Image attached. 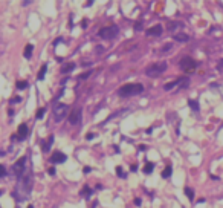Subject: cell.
Here are the masks:
<instances>
[{"label": "cell", "mask_w": 223, "mask_h": 208, "mask_svg": "<svg viewBox=\"0 0 223 208\" xmlns=\"http://www.w3.org/2000/svg\"><path fill=\"white\" fill-rule=\"evenodd\" d=\"M173 49V44H170V43H167L165 46H162V49H160V52L162 54H165V52H168V51H171Z\"/></svg>", "instance_id": "25"}, {"label": "cell", "mask_w": 223, "mask_h": 208, "mask_svg": "<svg viewBox=\"0 0 223 208\" xmlns=\"http://www.w3.org/2000/svg\"><path fill=\"white\" fill-rule=\"evenodd\" d=\"M73 69H75V63H66L63 68H61V73H67V72H72Z\"/></svg>", "instance_id": "16"}, {"label": "cell", "mask_w": 223, "mask_h": 208, "mask_svg": "<svg viewBox=\"0 0 223 208\" xmlns=\"http://www.w3.org/2000/svg\"><path fill=\"white\" fill-rule=\"evenodd\" d=\"M180 28H182V23H179V22H170L168 23V31L174 32V34H177Z\"/></svg>", "instance_id": "12"}, {"label": "cell", "mask_w": 223, "mask_h": 208, "mask_svg": "<svg viewBox=\"0 0 223 208\" xmlns=\"http://www.w3.org/2000/svg\"><path fill=\"white\" fill-rule=\"evenodd\" d=\"M52 142H53V135H51V136H49V139H46L44 142H43V147H42V149H43V152H44V153L51 150Z\"/></svg>", "instance_id": "14"}, {"label": "cell", "mask_w": 223, "mask_h": 208, "mask_svg": "<svg viewBox=\"0 0 223 208\" xmlns=\"http://www.w3.org/2000/svg\"><path fill=\"white\" fill-rule=\"evenodd\" d=\"M46 71H48V64H43L42 66V69H40V72H38V80H43L44 78V75H46Z\"/></svg>", "instance_id": "21"}, {"label": "cell", "mask_w": 223, "mask_h": 208, "mask_svg": "<svg viewBox=\"0 0 223 208\" xmlns=\"http://www.w3.org/2000/svg\"><path fill=\"white\" fill-rule=\"evenodd\" d=\"M29 3H31V2H29V0H25V2H22V5H23V6H28Z\"/></svg>", "instance_id": "37"}, {"label": "cell", "mask_w": 223, "mask_h": 208, "mask_svg": "<svg viewBox=\"0 0 223 208\" xmlns=\"http://www.w3.org/2000/svg\"><path fill=\"white\" fill-rule=\"evenodd\" d=\"M28 208H34V207H32V205H29V207H28Z\"/></svg>", "instance_id": "43"}, {"label": "cell", "mask_w": 223, "mask_h": 208, "mask_svg": "<svg viewBox=\"0 0 223 208\" xmlns=\"http://www.w3.org/2000/svg\"><path fill=\"white\" fill-rule=\"evenodd\" d=\"M217 68H219L220 72H223V60H220V61H219V66H217Z\"/></svg>", "instance_id": "31"}, {"label": "cell", "mask_w": 223, "mask_h": 208, "mask_svg": "<svg viewBox=\"0 0 223 208\" xmlns=\"http://www.w3.org/2000/svg\"><path fill=\"white\" fill-rule=\"evenodd\" d=\"M17 133H18V139H23V138H26V136H28V133H29V130H28V126H26V124H20V126H18V130H17Z\"/></svg>", "instance_id": "11"}, {"label": "cell", "mask_w": 223, "mask_h": 208, "mask_svg": "<svg viewBox=\"0 0 223 208\" xmlns=\"http://www.w3.org/2000/svg\"><path fill=\"white\" fill-rule=\"evenodd\" d=\"M185 194H186V197L190 199V200L194 199V191H193L191 188H185Z\"/></svg>", "instance_id": "24"}, {"label": "cell", "mask_w": 223, "mask_h": 208, "mask_svg": "<svg viewBox=\"0 0 223 208\" xmlns=\"http://www.w3.org/2000/svg\"><path fill=\"white\" fill-rule=\"evenodd\" d=\"M6 176V169H5V165L0 164V178H5Z\"/></svg>", "instance_id": "30"}, {"label": "cell", "mask_w": 223, "mask_h": 208, "mask_svg": "<svg viewBox=\"0 0 223 208\" xmlns=\"http://www.w3.org/2000/svg\"><path fill=\"white\" fill-rule=\"evenodd\" d=\"M171 174H173V169H171L170 165H168V167H165V170L162 171V178H164V179H168V178L171 176Z\"/></svg>", "instance_id": "20"}, {"label": "cell", "mask_w": 223, "mask_h": 208, "mask_svg": "<svg viewBox=\"0 0 223 208\" xmlns=\"http://www.w3.org/2000/svg\"><path fill=\"white\" fill-rule=\"evenodd\" d=\"M153 169H154V164L153 162H145V165H144V173L145 174H150L151 171H153Z\"/></svg>", "instance_id": "19"}, {"label": "cell", "mask_w": 223, "mask_h": 208, "mask_svg": "<svg viewBox=\"0 0 223 208\" xmlns=\"http://www.w3.org/2000/svg\"><path fill=\"white\" fill-rule=\"evenodd\" d=\"M84 173H90V167H84Z\"/></svg>", "instance_id": "39"}, {"label": "cell", "mask_w": 223, "mask_h": 208, "mask_svg": "<svg viewBox=\"0 0 223 208\" xmlns=\"http://www.w3.org/2000/svg\"><path fill=\"white\" fill-rule=\"evenodd\" d=\"M67 110H69V106L64 103H57L53 106V118H55L57 123H60L67 115Z\"/></svg>", "instance_id": "6"}, {"label": "cell", "mask_w": 223, "mask_h": 208, "mask_svg": "<svg viewBox=\"0 0 223 208\" xmlns=\"http://www.w3.org/2000/svg\"><path fill=\"white\" fill-rule=\"evenodd\" d=\"M134 28H136V31H141V29H142V23H136V26H134Z\"/></svg>", "instance_id": "32"}, {"label": "cell", "mask_w": 223, "mask_h": 208, "mask_svg": "<svg viewBox=\"0 0 223 208\" xmlns=\"http://www.w3.org/2000/svg\"><path fill=\"white\" fill-rule=\"evenodd\" d=\"M32 51H34V46H32V44H26V48H25V54H23L26 60H29V58H31Z\"/></svg>", "instance_id": "18"}, {"label": "cell", "mask_w": 223, "mask_h": 208, "mask_svg": "<svg viewBox=\"0 0 223 208\" xmlns=\"http://www.w3.org/2000/svg\"><path fill=\"white\" fill-rule=\"evenodd\" d=\"M179 66L184 72H194V69L197 68V61L191 57H182L179 61Z\"/></svg>", "instance_id": "5"}, {"label": "cell", "mask_w": 223, "mask_h": 208, "mask_svg": "<svg viewBox=\"0 0 223 208\" xmlns=\"http://www.w3.org/2000/svg\"><path fill=\"white\" fill-rule=\"evenodd\" d=\"M144 86L139 83H130V84H124L122 87H119V97H133V95H139L142 93Z\"/></svg>", "instance_id": "2"}, {"label": "cell", "mask_w": 223, "mask_h": 208, "mask_svg": "<svg viewBox=\"0 0 223 208\" xmlns=\"http://www.w3.org/2000/svg\"><path fill=\"white\" fill-rule=\"evenodd\" d=\"M174 40L176 42H180V43H186L190 37H188L185 32H177V34H174Z\"/></svg>", "instance_id": "13"}, {"label": "cell", "mask_w": 223, "mask_h": 208, "mask_svg": "<svg viewBox=\"0 0 223 208\" xmlns=\"http://www.w3.org/2000/svg\"><path fill=\"white\" fill-rule=\"evenodd\" d=\"M130 170H132V171H136V170H138V167H136V165H132V167H130Z\"/></svg>", "instance_id": "38"}, {"label": "cell", "mask_w": 223, "mask_h": 208, "mask_svg": "<svg viewBox=\"0 0 223 208\" xmlns=\"http://www.w3.org/2000/svg\"><path fill=\"white\" fill-rule=\"evenodd\" d=\"M17 89H20V90H23V89H26V87H28V83L26 81H22V80H20V81H17Z\"/></svg>", "instance_id": "23"}, {"label": "cell", "mask_w": 223, "mask_h": 208, "mask_svg": "<svg viewBox=\"0 0 223 208\" xmlns=\"http://www.w3.org/2000/svg\"><path fill=\"white\" fill-rule=\"evenodd\" d=\"M95 51H96V52H103V48H101V46H98V48H96Z\"/></svg>", "instance_id": "40"}, {"label": "cell", "mask_w": 223, "mask_h": 208, "mask_svg": "<svg viewBox=\"0 0 223 208\" xmlns=\"http://www.w3.org/2000/svg\"><path fill=\"white\" fill-rule=\"evenodd\" d=\"M44 112H46V109H38V112H37V119H42L43 115H44Z\"/></svg>", "instance_id": "29"}, {"label": "cell", "mask_w": 223, "mask_h": 208, "mask_svg": "<svg viewBox=\"0 0 223 208\" xmlns=\"http://www.w3.org/2000/svg\"><path fill=\"white\" fill-rule=\"evenodd\" d=\"M180 89H185V87H188L190 86V78H186V77H184V78H179V84H177Z\"/></svg>", "instance_id": "17"}, {"label": "cell", "mask_w": 223, "mask_h": 208, "mask_svg": "<svg viewBox=\"0 0 223 208\" xmlns=\"http://www.w3.org/2000/svg\"><path fill=\"white\" fill-rule=\"evenodd\" d=\"M18 101H20V98H18V97H15V98H12V99H11V103H18Z\"/></svg>", "instance_id": "36"}, {"label": "cell", "mask_w": 223, "mask_h": 208, "mask_svg": "<svg viewBox=\"0 0 223 208\" xmlns=\"http://www.w3.org/2000/svg\"><path fill=\"white\" fill-rule=\"evenodd\" d=\"M118 32H119V28L116 25H112L109 28H103L99 31V37L103 40H113L115 37H118Z\"/></svg>", "instance_id": "4"}, {"label": "cell", "mask_w": 223, "mask_h": 208, "mask_svg": "<svg viewBox=\"0 0 223 208\" xmlns=\"http://www.w3.org/2000/svg\"><path fill=\"white\" fill-rule=\"evenodd\" d=\"M90 73H92V71H87V72H83V73H81V75L78 77V80H87V78H89V77H90Z\"/></svg>", "instance_id": "26"}, {"label": "cell", "mask_w": 223, "mask_h": 208, "mask_svg": "<svg viewBox=\"0 0 223 208\" xmlns=\"http://www.w3.org/2000/svg\"><path fill=\"white\" fill-rule=\"evenodd\" d=\"M25 165H26V158H25V156L20 158L17 162L12 165V171H14V174H15L17 178H22L23 174H25V169H26Z\"/></svg>", "instance_id": "7"}, {"label": "cell", "mask_w": 223, "mask_h": 208, "mask_svg": "<svg viewBox=\"0 0 223 208\" xmlns=\"http://www.w3.org/2000/svg\"><path fill=\"white\" fill-rule=\"evenodd\" d=\"M79 194H81V196H83L84 199H89V197L92 196V194H93V191H92L87 185H84L83 188H81V193H79Z\"/></svg>", "instance_id": "15"}, {"label": "cell", "mask_w": 223, "mask_h": 208, "mask_svg": "<svg viewBox=\"0 0 223 208\" xmlns=\"http://www.w3.org/2000/svg\"><path fill=\"white\" fill-rule=\"evenodd\" d=\"M2 194H3V190H0V196H2Z\"/></svg>", "instance_id": "42"}, {"label": "cell", "mask_w": 223, "mask_h": 208, "mask_svg": "<svg viewBox=\"0 0 223 208\" xmlns=\"http://www.w3.org/2000/svg\"><path fill=\"white\" fill-rule=\"evenodd\" d=\"M61 42H63V40H61V38H57V40H55V42H53V46H58V43H61Z\"/></svg>", "instance_id": "34"}, {"label": "cell", "mask_w": 223, "mask_h": 208, "mask_svg": "<svg viewBox=\"0 0 223 208\" xmlns=\"http://www.w3.org/2000/svg\"><path fill=\"white\" fill-rule=\"evenodd\" d=\"M49 173L51 174H55V169H49Z\"/></svg>", "instance_id": "41"}, {"label": "cell", "mask_w": 223, "mask_h": 208, "mask_svg": "<svg viewBox=\"0 0 223 208\" xmlns=\"http://www.w3.org/2000/svg\"><path fill=\"white\" fill-rule=\"evenodd\" d=\"M145 34L150 35V37H159L162 34V26L160 25H154V26H151L150 29L145 31Z\"/></svg>", "instance_id": "10"}, {"label": "cell", "mask_w": 223, "mask_h": 208, "mask_svg": "<svg viewBox=\"0 0 223 208\" xmlns=\"http://www.w3.org/2000/svg\"><path fill=\"white\" fill-rule=\"evenodd\" d=\"M79 121H81V107H77V109H73L69 115V124L77 126Z\"/></svg>", "instance_id": "8"}, {"label": "cell", "mask_w": 223, "mask_h": 208, "mask_svg": "<svg viewBox=\"0 0 223 208\" xmlns=\"http://www.w3.org/2000/svg\"><path fill=\"white\" fill-rule=\"evenodd\" d=\"M177 84H179V80H176V81H173V83L165 84V86H164V89H165V90H170V89H173V87H176Z\"/></svg>", "instance_id": "22"}, {"label": "cell", "mask_w": 223, "mask_h": 208, "mask_svg": "<svg viewBox=\"0 0 223 208\" xmlns=\"http://www.w3.org/2000/svg\"><path fill=\"white\" fill-rule=\"evenodd\" d=\"M95 138V133H89V135H87V139H93Z\"/></svg>", "instance_id": "35"}, {"label": "cell", "mask_w": 223, "mask_h": 208, "mask_svg": "<svg viewBox=\"0 0 223 208\" xmlns=\"http://www.w3.org/2000/svg\"><path fill=\"white\" fill-rule=\"evenodd\" d=\"M32 191V176L31 174H23L22 178H18V184H17V191L20 193L22 197L26 199Z\"/></svg>", "instance_id": "1"}, {"label": "cell", "mask_w": 223, "mask_h": 208, "mask_svg": "<svg viewBox=\"0 0 223 208\" xmlns=\"http://www.w3.org/2000/svg\"><path fill=\"white\" fill-rule=\"evenodd\" d=\"M134 205H136V207H139V205H141V199H139V197H136V199H134Z\"/></svg>", "instance_id": "33"}, {"label": "cell", "mask_w": 223, "mask_h": 208, "mask_svg": "<svg viewBox=\"0 0 223 208\" xmlns=\"http://www.w3.org/2000/svg\"><path fill=\"white\" fill-rule=\"evenodd\" d=\"M116 174H118V176H121V178H125V173L122 170V167H116Z\"/></svg>", "instance_id": "28"}, {"label": "cell", "mask_w": 223, "mask_h": 208, "mask_svg": "<svg viewBox=\"0 0 223 208\" xmlns=\"http://www.w3.org/2000/svg\"><path fill=\"white\" fill-rule=\"evenodd\" d=\"M165 71H167V63L165 61H158V63L150 64L145 69V75L147 77H151V78H156V77L162 75Z\"/></svg>", "instance_id": "3"}, {"label": "cell", "mask_w": 223, "mask_h": 208, "mask_svg": "<svg viewBox=\"0 0 223 208\" xmlns=\"http://www.w3.org/2000/svg\"><path fill=\"white\" fill-rule=\"evenodd\" d=\"M188 104H190V107L193 110H199V104H197V101H193V99H190L188 101Z\"/></svg>", "instance_id": "27"}, {"label": "cell", "mask_w": 223, "mask_h": 208, "mask_svg": "<svg viewBox=\"0 0 223 208\" xmlns=\"http://www.w3.org/2000/svg\"><path fill=\"white\" fill-rule=\"evenodd\" d=\"M66 159H67V156L64 155V153H61V152H55L49 158V161H51L52 164H61V162H64Z\"/></svg>", "instance_id": "9"}]
</instances>
